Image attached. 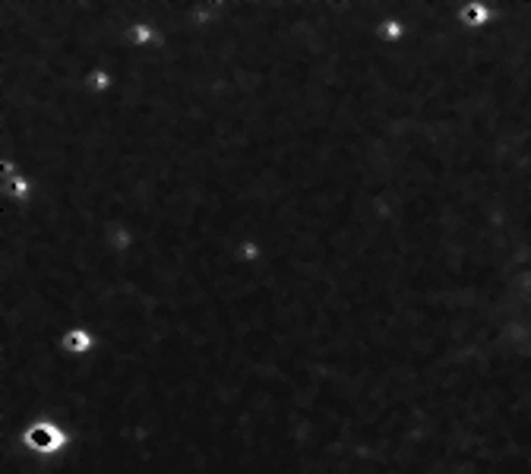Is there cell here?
Instances as JSON below:
<instances>
[{
    "instance_id": "6da1fadb",
    "label": "cell",
    "mask_w": 531,
    "mask_h": 474,
    "mask_svg": "<svg viewBox=\"0 0 531 474\" xmlns=\"http://www.w3.org/2000/svg\"><path fill=\"white\" fill-rule=\"evenodd\" d=\"M57 439H60V433L51 427V424H38V427L29 430V443L38 446V449H51Z\"/></svg>"
}]
</instances>
